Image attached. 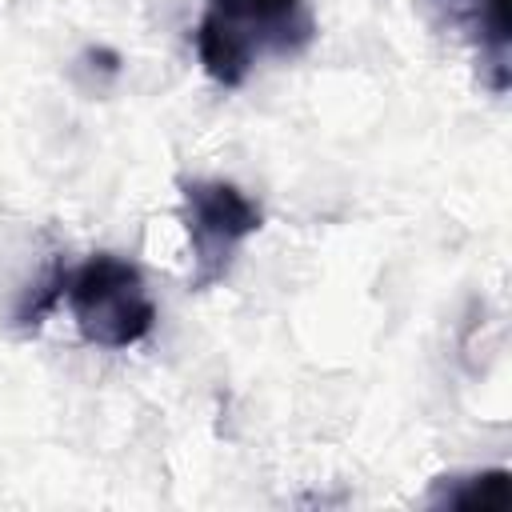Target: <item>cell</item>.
Returning a JSON list of instances; mask_svg holds the SVG:
<instances>
[{
  "instance_id": "cell-1",
  "label": "cell",
  "mask_w": 512,
  "mask_h": 512,
  "mask_svg": "<svg viewBox=\"0 0 512 512\" xmlns=\"http://www.w3.org/2000/svg\"><path fill=\"white\" fill-rule=\"evenodd\" d=\"M316 40L308 0H204L196 60L220 88H240L264 60L300 56Z\"/></svg>"
},
{
  "instance_id": "cell-2",
  "label": "cell",
  "mask_w": 512,
  "mask_h": 512,
  "mask_svg": "<svg viewBox=\"0 0 512 512\" xmlns=\"http://www.w3.org/2000/svg\"><path fill=\"white\" fill-rule=\"evenodd\" d=\"M68 312L80 336L96 348H132L156 324V304L140 268L116 252H96L76 268H64Z\"/></svg>"
},
{
  "instance_id": "cell-3",
  "label": "cell",
  "mask_w": 512,
  "mask_h": 512,
  "mask_svg": "<svg viewBox=\"0 0 512 512\" xmlns=\"http://www.w3.org/2000/svg\"><path fill=\"white\" fill-rule=\"evenodd\" d=\"M180 220L192 252V288H212L232 272L244 240L260 232L264 212L232 180H184Z\"/></svg>"
},
{
  "instance_id": "cell-4",
  "label": "cell",
  "mask_w": 512,
  "mask_h": 512,
  "mask_svg": "<svg viewBox=\"0 0 512 512\" xmlns=\"http://www.w3.org/2000/svg\"><path fill=\"white\" fill-rule=\"evenodd\" d=\"M452 24H460L480 60L492 68V88L504 92L508 84V0H436Z\"/></svg>"
},
{
  "instance_id": "cell-5",
  "label": "cell",
  "mask_w": 512,
  "mask_h": 512,
  "mask_svg": "<svg viewBox=\"0 0 512 512\" xmlns=\"http://www.w3.org/2000/svg\"><path fill=\"white\" fill-rule=\"evenodd\" d=\"M452 508H508V472H480V476H456L444 496Z\"/></svg>"
}]
</instances>
